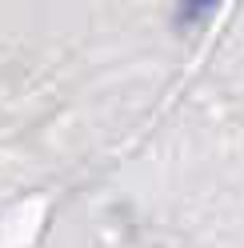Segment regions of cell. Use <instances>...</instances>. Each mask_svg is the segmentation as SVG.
Instances as JSON below:
<instances>
[{"mask_svg":"<svg viewBox=\"0 0 244 248\" xmlns=\"http://www.w3.org/2000/svg\"><path fill=\"white\" fill-rule=\"evenodd\" d=\"M216 4H220V0H180V24H192V20L208 16Z\"/></svg>","mask_w":244,"mask_h":248,"instance_id":"6da1fadb","label":"cell"}]
</instances>
